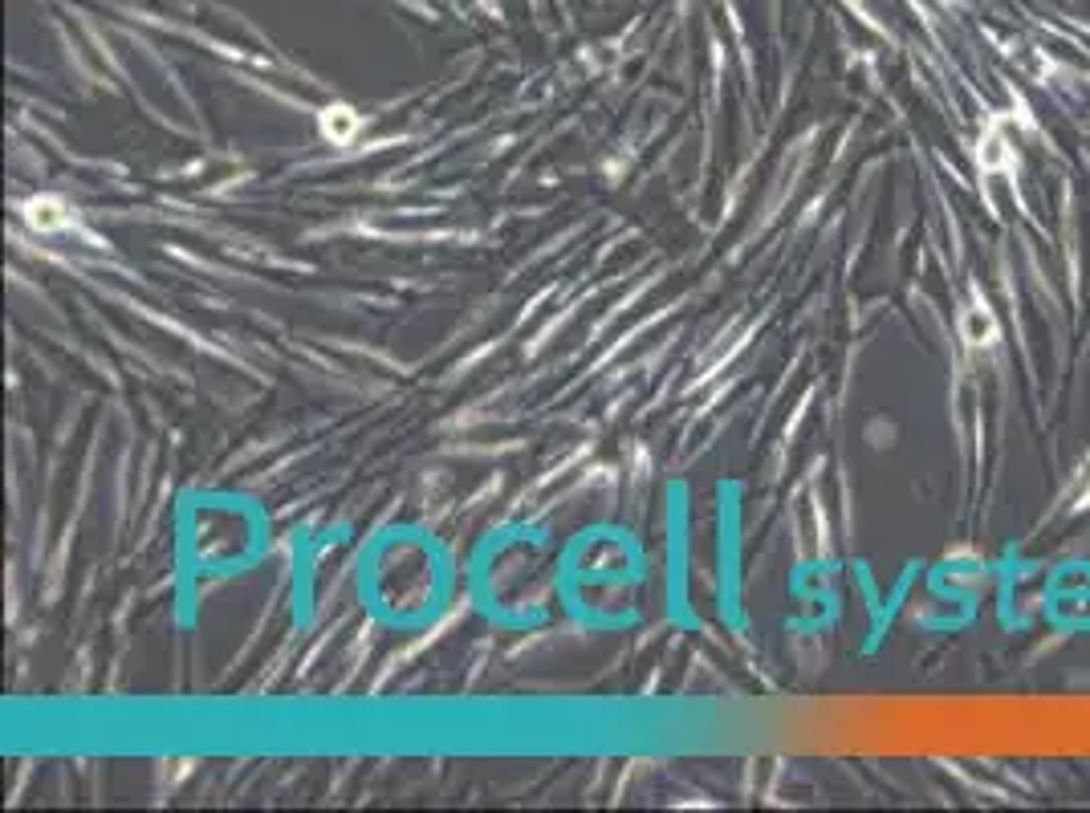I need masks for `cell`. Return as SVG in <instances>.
Returning a JSON list of instances; mask_svg holds the SVG:
<instances>
[{"instance_id":"3957f363","label":"cell","mask_w":1090,"mask_h":813,"mask_svg":"<svg viewBox=\"0 0 1090 813\" xmlns=\"http://www.w3.org/2000/svg\"><path fill=\"white\" fill-rule=\"evenodd\" d=\"M968 342L973 346H989L993 338H997V326H993V318L989 314H968Z\"/></svg>"},{"instance_id":"7a4b0ae2","label":"cell","mask_w":1090,"mask_h":813,"mask_svg":"<svg viewBox=\"0 0 1090 813\" xmlns=\"http://www.w3.org/2000/svg\"><path fill=\"white\" fill-rule=\"evenodd\" d=\"M358 127H362L358 114H354V110H346V106H330V110L322 114V135H326L330 143H338V147H342V143H350V139L358 135Z\"/></svg>"},{"instance_id":"6da1fadb","label":"cell","mask_w":1090,"mask_h":813,"mask_svg":"<svg viewBox=\"0 0 1090 813\" xmlns=\"http://www.w3.org/2000/svg\"><path fill=\"white\" fill-rule=\"evenodd\" d=\"M25 220L41 232H57V228H66L70 224V208L62 200H53V196H41V200H29L25 204Z\"/></svg>"}]
</instances>
